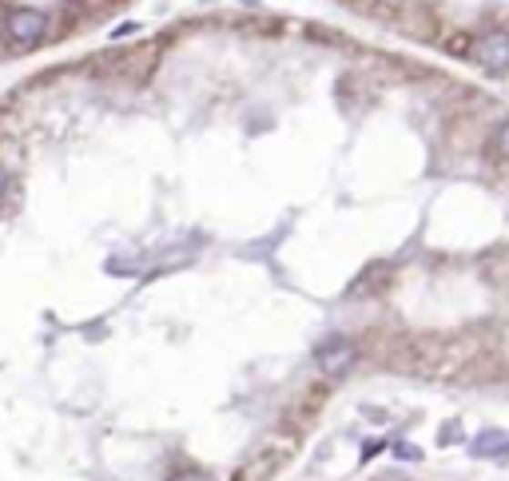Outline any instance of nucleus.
<instances>
[{"label":"nucleus","mask_w":509,"mask_h":481,"mask_svg":"<svg viewBox=\"0 0 509 481\" xmlns=\"http://www.w3.org/2000/svg\"><path fill=\"white\" fill-rule=\"evenodd\" d=\"M354 363H359V346H354L346 334H331L315 346V366H319V374L331 378V382L351 374Z\"/></svg>","instance_id":"1"},{"label":"nucleus","mask_w":509,"mask_h":481,"mask_svg":"<svg viewBox=\"0 0 509 481\" xmlns=\"http://www.w3.org/2000/svg\"><path fill=\"white\" fill-rule=\"evenodd\" d=\"M45 36H48V13H40V8H16V13H8V20H5L8 48L28 52Z\"/></svg>","instance_id":"2"},{"label":"nucleus","mask_w":509,"mask_h":481,"mask_svg":"<svg viewBox=\"0 0 509 481\" xmlns=\"http://www.w3.org/2000/svg\"><path fill=\"white\" fill-rule=\"evenodd\" d=\"M473 60H478L490 76H505L509 72V32H485V36L473 44Z\"/></svg>","instance_id":"3"},{"label":"nucleus","mask_w":509,"mask_h":481,"mask_svg":"<svg viewBox=\"0 0 509 481\" xmlns=\"http://www.w3.org/2000/svg\"><path fill=\"white\" fill-rule=\"evenodd\" d=\"M287 450H283V445H275V442H267L263 445V450H259V454H251V457H247V462L239 466V474H235V481H263V477H270V474H275V469L279 466H283L287 462Z\"/></svg>","instance_id":"4"},{"label":"nucleus","mask_w":509,"mask_h":481,"mask_svg":"<svg viewBox=\"0 0 509 481\" xmlns=\"http://www.w3.org/2000/svg\"><path fill=\"white\" fill-rule=\"evenodd\" d=\"M470 450H473V457H502V454H509V434L505 430H482L470 442Z\"/></svg>","instance_id":"5"},{"label":"nucleus","mask_w":509,"mask_h":481,"mask_svg":"<svg viewBox=\"0 0 509 481\" xmlns=\"http://www.w3.org/2000/svg\"><path fill=\"white\" fill-rule=\"evenodd\" d=\"M494 151H497V159L509 163V119H502V124L494 128Z\"/></svg>","instance_id":"6"},{"label":"nucleus","mask_w":509,"mask_h":481,"mask_svg":"<svg viewBox=\"0 0 509 481\" xmlns=\"http://www.w3.org/2000/svg\"><path fill=\"white\" fill-rule=\"evenodd\" d=\"M168 481H211V477L203 474V469H195V466H183V469H176V474H171Z\"/></svg>","instance_id":"7"},{"label":"nucleus","mask_w":509,"mask_h":481,"mask_svg":"<svg viewBox=\"0 0 509 481\" xmlns=\"http://www.w3.org/2000/svg\"><path fill=\"white\" fill-rule=\"evenodd\" d=\"M438 442H442V445H453V442H462V425H458V422H453V425H442Z\"/></svg>","instance_id":"8"},{"label":"nucleus","mask_w":509,"mask_h":481,"mask_svg":"<svg viewBox=\"0 0 509 481\" xmlns=\"http://www.w3.org/2000/svg\"><path fill=\"white\" fill-rule=\"evenodd\" d=\"M398 457H402V462H418L422 450H418V445H398Z\"/></svg>","instance_id":"9"},{"label":"nucleus","mask_w":509,"mask_h":481,"mask_svg":"<svg viewBox=\"0 0 509 481\" xmlns=\"http://www.w3.org/2000/svg\"><path fill=\"white\" fill-rule=\"evenodd\" d=\"M5 195H8V171L0 168V200H5Z\"/></svg>","instance_id":"10"}]
</instances>
